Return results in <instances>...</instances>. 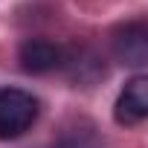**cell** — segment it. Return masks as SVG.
<instances>
[{
  "label": "cell",
  "mask_w": 148,
  "mask_h": 148,
  "mask_svg": "<svg viewBox=\"0 0 148 148\" xmlns=\"http://www.w3.org/2000/svg\"><path fill=\"white\" fill-rule=\"evenodd\" d=\"M38 119V99L21 87L0 90V139L23 136Z\"/></svg>",
  "instance_id": "6da1fadb"
},
{
  "label": "cell",
  "mask_w": 148,
  "mask_h": 148,
  "mask_svg": "<svg viewBox=\"0 0 148 148\" xmlns=\"http://www.w3.org/2000/svg\"><path fill=\"white\" fill-rule=\"evenodd\" d=\"M52 148H99V139H96L90 131L76 128V131H67Z\"/></svg>",
  "instance_id": "5b68a950"
},
{
  "label": "cell",
  "mask_w": 148,
  "mask_h": 148,
  "mask_svg": "<svg viewBox=\"0 0 148 148\" xmlns=\"http://www.w3.org/2000/svg\"><path fill=\"white\" fill-rule=\"evenodd\" d=\"M113 52L128 67H142L148 61V29L145 23H128L113 35Z\"/></svg>",
  "instance_id": "277c9868"
},
{
  "label": "cell",
  "mask_w": 148,
  "mask_h": 148,
  "mask_svg": "<svg viewBox=\"0 0 148 148\" xmlns=\"http://www.w3.org/2000/svg\"><path fill=\"white\" fill-rule=\"evenodd\" d=\"M18 61L26 73H49V70L61 67L64 49L49 38H26L18 49Z\"/></svg>",
  "instance_id": "3957f363"
},
{
  "label": "cell",
  "mask_w": 148,
  "mask_h": 148,
  "mask_svg": "<svg viewBox=\"0 0 148 148\" xmlns=\"http://www.w3.org/2000/svg\"><path fill=\"white\" fill-rule=\"evenodd\" d=\"M145 116H148V79L134 76L122 87V93H119V99L113 105V119L119 125L131 128V125H139Z\"/></svg>",
  "instance_id": "7a4b0ae2"
}]
</instances>
